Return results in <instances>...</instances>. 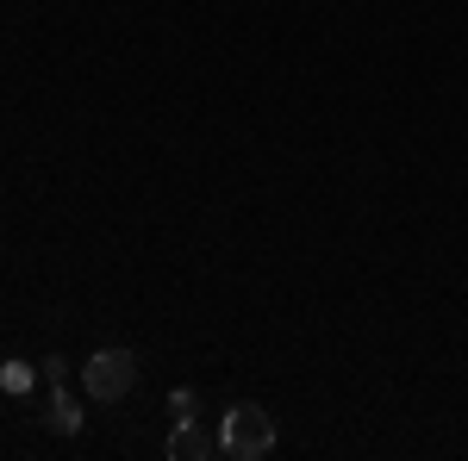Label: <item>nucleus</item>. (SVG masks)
Returning <instances> with one entry per match:
<instances>
[{
    "label": "nucleus",
    "mask_w": 468,
    "mask_h": 461,
    "mask_svg": "<svg viewBox=\"0 0 468 461\" xmlns=\"http://www.w3.org/2000/svg\"><path fill=\"white\" fill-rule=\"evenodd\" d=\"M50 430H57V436H75V430H81V405L69 399V387H63V381L50 387Z\"/></svg>",
    "instance_id": "4"
},
{
    "label": "nucleus",
    "mask_w": 468,
    "mask_h": 461,
    "mask_svg": "<svg viewBox=\"0 0 468 461\" xmlns=\"http://www.w3.org/2000/svg\"><path fill=\"white\" fill-rule=\"evenodd\" d=\"M218 436H207L200 424H169V461H213Z\"/></svg>",
    "instance_id": "3"
},
{
    "label": "nucleus",
    "mask_w": 468,
    "mask_h": 461,
    "mask_svg": "<svg viewBox=\"0 0 468 461\" xmlns=\"http://www.w3.org/2000/svg\"><path fill=\"white\" fill-rule=\"evenodd\" d=\"M218 449L231 461H256V456H269L275 449V418L262 412V405H231L225 412V424H218Z\"/></svg>",
    "instance_id": "1"
},
{
    "label": "nucleus",
    "mask_w": 468,
    "mask_h": 461,
    "mask_svg": "<svg viewBox=\"0 0 468 461\" xmlns=\"http://www.w3.org/2000/svg\"><path fill=\"white\" fill-rule=\"evenodd\" d=\"M32 381H37V374L26 368V361H6V368H0V387H6V393H19V399L32 393Z\"/></svg>",
    "instance_id": "6"
},
{
    "label": "nucleus",
    "mask_w": 468,
    "mask_h": 461,
    "mask_svg": "<svg viewBox=\"0 0 468 461\" xmlns=\"http://www.w3.org/2000/svg\"><path fill=\"white\" fill-rule=\"evenodd\" d=\"M194 418H200V393L176 387V393H169V424H194Z\"/></svg>",
    "instance_id": "5"
},
{
    "label": "nucleus",
    "mask_w": 468,
    "mask_h": 461,
    "mask_svg": "<svg viewBox=\"0 0 468 461\" xmlns=\"http://www.w3.org/2000/svg\"><path fill=\"white\" fill-rule=\"evenodd\" d=\"M37 374H44V387H57L69 368H63V355H44V361H37Z\"/></svg>",
    "instance_id": "7"
},
{
    "label": "nucleus",
    "mask_w": 468,
    "mask_h": 461,
    "mask_svg": "<svg viewBox=\"0 0 468 461\" xmlns=\"http://www.w3.org/2000/svg\"><path fill=\"white\" fill-rule=\"evenodd\" d=\"M81 387L94 393V399H107V405H119L125 393L138 387V355L132 350H94L81 361Z\"/></svg>",
    "instance_id": "2"
}]
</instances>
